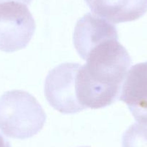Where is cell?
<instances>
[{
	"mask_svg": "<svg viewBox=\"0 0 147 147\" xmlns=\"http://www.w3.org/2000/svg\"><path fill=\"white\" fill-rule=\"evenodd\" d=\"M73 38L77 53L85 60L94 48L107 40L118 39V35L113 23L97 15L87 13L77 21Z\"/></svg>",
	"mask_w": 147,
	"mask_h": 147,
	"instance_id": "cell-5",
	"label": "cell"
},
{
	"mask_svg": "<svg viewBox=\"0 0 147 147\" xmlns=\"http://www.w3.org/2000/svg\"><path fill=\"white\" fill-rule=\"evenodd\" d=\"M46 119L41 105L27 92L12 90L0 97V131L7 136L30 138L43 128Z\"/></svg>",
	"mask_w": 147,
	"mask_h": 147,
	"instance_id": "cell-2",
	"label": "cell"
},
{
	"mask_svg": "<svg viewBox=\"0 0 147 147\" xmlns=\"http://www.w3.org/2000/svg\"><path fill=\"white\" fill-rule=\"evenodd\" d=\"M77 76V94L84 109H100L115 102L132 59L118 39L98 45L87 56Z\"/></svg>",
	"mask_w": 147,
	"mask_h": 147,
	"instance_id": "cell-1",
	"label": "cell"
},
{
	"mask_svg": "<svg viewBox=\"0 0 147 147\" xmlns=\"http://www.w3.org/2000/svg\"><path fill=\"white\" fill-rule=\"evenodd\" d=\"M81 147H90V146H81Z\"/></svg>",
	"mask_w": 147,
	"mask_h": 147,
	"instance_id": "cell-11",
	"label": "cell"
},
{
	"mask_svg": "<svg viewBox=\"0 0 147 147\" xmlns=\"http://www.w3.org/2000/svg\"><path fill=\"white\" fill-rule=\"evenodd\" d=\"M32 0H0V4L6 3V2H18V3L23 4L25 5H30Z\"/></svg>",
	"mask_w": 147,
	"mask_h": 147,
	"instance_id": "cell-9",
	"label": "cell"
},
{
	"mask_svg": "<svg viewBox=\"0 0 147 147\" xmlns=\"http://www.w3.org/2000/svg\"><path fill=\"white\" fill-rule=\"evenodd\" d=\"M81 65L64 63L52 69L45 80L44 93L51 106L63 114L84 110L77 94V76Z\"/></svg>",
	"mask_w": 147,
	"mask_h": 147,
	"instance_id": "cell-4",
	"label": "cell"
},
{
	"mask_svg": "<svg viewBox=\"0 0 147 147\" xmlns=\"http://www.w3.org/2000/svg\"><path fill=\"white\" fill-rule=\"evenodd\" d=\"M120 100L127 105L137 122L147 123V61L130 69L121 87Z\"/></svg>",
	"mask_w": 147,
	"mask_h": 147,
	"instance_id": "cell-6",
	"label": "cell"
},
{
	"mask_svg": "<svg viewBox=\"0 0 147 147\" xmlns=\"http://www.w3.org/2000/svg\"><path fill=\"white\" fill-rule=\"evenodd\" d=\"M94 15L112 23L136 20L147 12V0H84Z\"/></svg>",
	"mask_w": 147,
	"mask_h": 147,
	"instance_id": "cell-7",
	"label": "cell"
},
{
	"mask_svg": "<svg viewBox=\"0 0 147 147\" xmlns=\"http://www.w3.org/2000/svg\"><path fill=\"white\" fill-rule=\"evenodd\" d=\"M122 147H147V123L131 125L123 135Z\"/></svg>",
	"mask_w": 147,
	"mask_h": 147,
	"instance_id": "cell-8",
	"label": "cell"
},
{
	"mask_svg": "<svg viewBox=\"0 0 147 147\" xmlns=\"http://www.w3.org/2000/svg\"><path fill=\"white\" fill-rule=\"evenodd\" d=\"M35 28L27 5L18 2L0 4V51L9 53L25 49Z\"/></svg>",
	"mask_w": 147,
	"mask_h": 147,
	"instance_id": "cell-3",
	"label": "cell"
},
{
	"mask_svg": "<svg viewBox=\"0 0 147 147\" xmlns=\"http://www.w3.org/2000/svg\"><path fill=\"white\" fill-rule=\"evenodd\" d=\"M0 147H11L9 141L2 135H0Z\"/></svg>",
	"mask_w": 147,
	"mask_h": 147,
	"instance_id": "cell-10",
	"label": "cell"
}]
</instances>
